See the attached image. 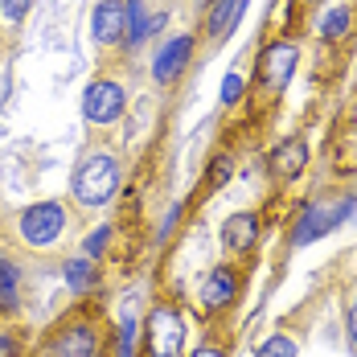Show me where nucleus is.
Returning a JSON list of instances; mask_svg holds the SVG:
<instances>
[{
	"label": "nucleus",
	"instance_id": "obj_1",
	"mask_svg": "<svg viewBox=\"0 0 357 357\" xmlns=\"http://www.w3.org/2000/svg\"><path fill=\"white\" fill-rule=\"evenodd\" d=\"M123 185V160L111 152V148H91L78 156L70 177V197L82 206V210H103L115 202Z\"/></svg>",
	"mask_w": 357,
	"mask_h": 357
},
{
	"label": "nucleus",
	"instance_id": "obj_2",
	"mask_svg": "<svg viewBox=\"0 0 357 357\" xmlns=\"http://www.w3.org/2000/svg\"><path fill=\"white\" fill-rule=\"evenodd\" d=\"M357 210V197L354 193H317V197H308L304 206H300V214H296V226H291V247H312L317 238L324 234H333V230H341L349 214Z\"/></svg>",
	"mask_w": 357,
	"mask_h": 357
},
{
	"label": "nucleus",
	"instance_id": "obj_3",
	"mask_svg": "<svg viewBox=\"0 0 357 357\" xmlns=\"http://www.w3.org/2000/svg\"><path fill=\"white\" fill-rule=\"evenodd\" d=\"M66 226H70L66 202L45 197V202H33V206H25V210L17 214V238L33 250H50L62 234H66Z\"/></svg>",
	"mask_w": 357,
	"mask_h": 357
},
{
	"label": "nucleus",
	"instance_id": "obj_4",
	"mask_svg": "<svg viewBox=\"0 0 357 357\" xmlns=\"http://www.w3.org/2000/svg\"><path fill=\"white\" fill-rule=\"evenodd\" d=\"M300 66V45L291 37H275L267 45H259V58H255V86L267 95V99H280L287 91V82L296 78Z\"/></svg>",
	"mask_w": 357,
	"mask_h": 357
},
{
	"label": "nucleus",
	"instance_id": "obj_5",
	"mask_svg": "<svg viewBox=\"0 0 357 357\" xmlns=\"http://www.w3.org/2000/svg\"><path fill=\"white\" fill-rule=\"evenodd\" d=\"M243 291H247V271L234 267V263H218V267H210L202 275V284H197V308L210 321L214 317H226L230 308H238Z\"/></svg>",
	"mask_w": 357,
	"mask_h": 357
},
{
	"label": "nucleus",
	"instance_id": "obj_6",
	"mask_svg": "<svg viewBox=\"0 0 357 357\" xmlns=\"http://www.w3.org/2000/svg\"><path fill=\"white\" fill-rule=\"evenodd\" d=\"M144 357H181L185 354V317L177 304H152L140 324Z\"/></svg>",
	"mask_w": 357,
	"mask_h": 357
},
{
	"label": "nucleus",
	"instance_id": "obj_7",
	"mask_svg": "<svg viewBox=\"0 0 357 357\" xmlns=\"http://www.w3.org/2000/svg\"><path fill=\"white\" fill-rule=\"evenodd\" d=\"M103 354V328L95 317H70L58 321L45 337V354L41 357H99Z\"/></svg>",
	"mask_w": 357,
	"mask_h": 357
},
{
	"label": "nucleus",
	"instance_id": "obj_8",
	"mask_svg": "<svg viewBox=\"0 0 357 357\" xmlns=\"http://www.w3.org/2000/svg\"><path fill=\"white\" fill-rule=\"evenodd\" d=\"M128 111V91L115 78H91L82 91V119L91 128H111L115 119H123Z\"/></svg>",
	"mask_w": 357,
	"mask_h": 357
},
{
	"label": "nucleus",
	"instance_id": "obj_9",
	"mask_svg": "<svg viewBox=\"0 0 357 357\" xmlns=\"http://www.w3.org/2000/svg\"><path fill=\"white\" fill-rule=\"evenodd\" d=\"M193 50H197V37L193 33H173L169 41H160L156 54H152V82H160V86L181 82L185 70H189V62H193Z\"/></svg>",
	"mask_w": 357,
	"mask_h": 357
},
{
	"label": "nucleus",
	"instance_id": "obj_10",
	"mask_svg": "<svg viewBox=\"0 0 357 357\" xmlns=\"http://www.w3.org/2000/svg\"><path fill=\"white\" fill-rule=\"evenodd\" d=\"M259 238H263V218L255 210H234L222 222V250L230 259H250L259 250Z\"/></svg>",
	"mask_w": 357,
	"mask_h": 357
},
{
	"label": "nucleus",
	"instance_id": "obj_11",
	"mask_svg": "<svg viewBox=\"0 0 357 357\" xmlns=\"http://www.w3.org/2000/svg\"><path fill=\"white\" fill-rule=\"evenodd\" d=\"M128 29V0H95L91 8V37L103 50H119Z\"/></svg>",
	"mask_w": 357,
	"mask_h": 357
},
{
	"label": "nucleus",
	"instance_id": "obj_12",
	"mask_svg": "<svg viewBox=\"0 0 357 357\" xmlns=\"http://www.w3.org/2000/svg\"><path fill=\"white\" fill-rule=\"evenodd\" d=\"M267 173L275 181H284V185L287 181H300L308 173V140L304 136H284L267 152Z\"/></svg>",
	"mask_w": 357,
	"mask_h": 357
},
{
	"label": "nucleus",
	"instance_id": "obj_13",
	"mask_svg": "<svg viewBox=\"0 0 357 357\" xmlns=\"http://www.w3.org/2000/svg\"><path fill=\"white\" fill-rule=\"evenodd\" d=\"M250 0H214L210 8H206V37L210 41H226V37L238 29V21H243V13H247Z\"/></svg>",
	"mask_w": 357,
	"mask_h": 357
},
{
	"label": "nucleus",
	"instance_id": "obj_14",
	"mask_svg": "<svg viewBox=\"0 0 357 357\" xmlns=\"http://www.w3.org/2000/svg\"><path fill=\"white\" fill-rule=\"evenodd\" d=\"M62 284L70 287L74 296H91L103 284V271H99V259H86V255H74L62 263Z\"/></svg>",
	"mask_w": 357,
	"mask_h": 357
},
{
	"label": "nucleus",
	"instance_id": "obj_15",
	"mask_svg": "<svg viewBox=\"0 0 357 357\" xmlns=\"http://www.w3.org/2000/svg\"><path fill=\"white\" fill-rule=\"evenodd\" d=\"M349 25H354V8L349 4H333L321 21H317V37L321 41H345Z\"/></svg>",
	"mask_w": 357,
	"mask_h": 357
},
{
	"label": "nucleus",
	"instance_id": "obj_16",
	"mask_svg": "<svg viewBox=\"0 0 357 357\" xmlns=\"http://www.w3.org/2000/svg\"><path fill=\"white\" fill-rule=\"evenodd\" d=\"M21 304V267L13 259H0V308L13 312Z\"/></svg>",
	"mask_w": 357,
	"mask_h": 357
},
{
	"label": "nucleus",
	"instance_id": "obj_17",
	"mask_svg": "<svg viewBox=\"0 0 357 357\" xmlns=\"http://www.w3.org/2000/svg\"><path fill=\"white\" fill-rule=\"evenodd\" d=\"M136 345H140V321H136V312L123 308L119 328H115V357H136Z\"/></svg>",
	"mask_w": 357,
	"mask_h": 357
},
{
	"label": "nucleus",
	"instance_id": "obj_18",
	"mask_svg": "<svg viewBox=\"0 0 357 357\" xmlns=\"http://www.w3.org/2000/svg\"><path fill=\"white\" fill-rule=\"evenodd\" d=\"M234 177V152H214L210 156V169H206V189L218 193V189H226Z\"/></svg>",
	"mask_w": 357,
	"mask_h": 357
},
{
	"label": "nucleus",
	"instance_id": "obj_19",
	"mask_svg": "<svg viewBox=\"0 0 357 357\" xmlns=\"http://www.w3.org/2000/svg\"><path fill=\"white\" fill-rule=\"evenodd\" d=\"M296 354H300V345H296V337H287V333L263 337L259 349H255V357H296Z\"/></svg>",
	"mask_w": 357,
	"mask_h": 357
},
{
	"label": "nucleus",
	"instance_id": "obj_20",
	"mask_svg": "<svg viewBox=\"0 0 357 357\" xmlns=\"http://www.w3.org/2000/svg\"><path fill=\"white\" fill-rule=\"evenodd\" d=\"M243 95H247V78H243L238 70H230L226 78H222V86H218V103H222V107H238Z\"/></svg>",
	"mask_w": 357,
	"mask_h": 357
},
{
	"label": "nucleus",
	"instance_id": "obj_21",
	"mask_svg": "<svg viewBox=\"0 0 357 357\" xmlns=\"http://www.w3.org/2000/svg\"><path fill=\"white\" fill-rule=\"evenodd\" d=\"M111 230H115V226H107V222H103V226H95V230H91V234L82 238V255H86V259H99V263H103V255L111 250Z\"/></svg>",
	"mask_w": 357,
	"mask_h": 357
},
{
	"label": "nucleus",
	"instance_id": "obj_22",
	"mask_svg": "<svg viewBox=\"0 0 357 357\" xmlns=\"http://www.w3.org/2000/svg\"><path fill=\"white\" fill-rule=\"evenodd\" d=\"M33 13V0H0V21L4 25H21Z\"/></svg>",
	"mask_w": 357,
	"mask_h": 357
},
{
	"label": "nucleus",
	"instance_id": "obj_23",
	"mask_svg": "<svg viewBox=\"0 0 357 357\" xmlns=\"http://www.w3.org/2000/svg\"><path fill=\"white\" fill-rule=\"evenodd\" d=\"M181 214H185V202H173V206H169V214L160 218V226H156V243H169V238L177 234Z\"/></svg>",
	"mask_w": 357,
	"mask_h": 357
},
{
	"label": "nucleus",
	"instance_id": "obj_24",
	"mask_svg": "<svg viewBox=\"0 0 357 357\" xmlns=\"http://www.w3.org/2000/svg\"><path fill=\"white\" fill-rule=\"evenodd\" d=\"M21 354H25L21 337H17L13 328H0V357H21Z\"/></svg>",
	"mask_w": 357,
	"mask_h": 357
},
{
	"label": "nucleus",
	"instance_id": "obj_25",
	"mask_svg": "<svg viewBox=\"0 0 357 357\" xmlns=\"http://www.w3.org/2000/svg\"><path fill=\"white\" fill-rule=\"evenodd\" d=\"M345 333H349V345L357 349V287L349 291V300H345Z\"/></svg>",
	"mask_w": 357,
	"mask_h": 357
},
{
	"label": "nucleus",
	"instance_id": "obj_26",
	"mask_svg": "<svg viewBox=\"0 0 357 357\" xmlns=\"http://www.w3.org/2000/svg\"><path fill=\"white\" fill-rule=\"evenodd\" d=\"M189 357H230V349L226 345H197Z\"/></svg>",
	"mask_w": 357,
	"mask_h": 357
}]
</instances>
